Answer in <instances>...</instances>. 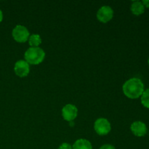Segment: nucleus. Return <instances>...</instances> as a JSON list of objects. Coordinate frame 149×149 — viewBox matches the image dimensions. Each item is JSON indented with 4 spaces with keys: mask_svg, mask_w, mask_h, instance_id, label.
<instances>
[{
    "mask_svg": "<svg viewBox=\"0 0 149 149\" xmlns=\"http://www.w3.org/2000/svg\"><path fill=\"white\" fill-rule=\"evenodd\" d=\"M122 90L125 95L130 99H137L141 97L144 92V84L139 78H131L125 82Z\"/></svg>",
    "mask_w": 149,
    "mask_h": 149,
    "instance_id": "1",
    "label": "nucleus"
},
{
    "mask_svg": "<svg viewBox=\"0 0 149 149\" xmlns=\"http://www.w3.org/2000/svg\"><path fill=\"white\" fill-rule=\"evenodd\" d=\"M25 61L29 64L39 65L45 58V52L40 47H29L25 52Z\"/></svg>",
    "mask_w": 149,
    "mask_h": 149,
    "instance_id": "2",
    "label": "nucleus"
},
{
    "mask_svg": "<svg viewBox=\"0 0 149 149\" xmlns=\"http://www.w3.org/2000/svg\"><path fill=\"white\" fill-rule=\"evenodd\" d=\"M13 39L19 43H24L29 40L30 33L27 28L22 25H17L12 31Z\"/></svg>",
    "mask_w": 149,
    "mask_h": 149,
    "instance_id": "3",
    "label": "nucleus"
},
{
    "mask_svg": "<svg viewBox=\"0 0 149 149\" xmlns=\"http://www.w3.org/2000/svg\"><path fill=\"white\" fill-rule=\"evenodd\" d=\"M94 129L97 135H106L111 132V125L107 119L99 118L95 122Z\"/></svg>",
    "mask_w": 149,
    "mask_h": 149,
    "instance_id": "4",
    "label": "nucleus"
},
{
    "mask_svg": "<svg viewBox=\"0 0 149 149\" xmlns=\"http://www.w3.org/2000/svg\"><path fill=\"white\" fill-rule=\"evenodd\" d=\"M96 16L99 21L106 23L113 18V10L110 6L104 5L97 10Z\"/></svg>",
    "mask_w": 149,
    "mask_h": 149,
    "instance_id": "5",
    "label": "nucleus"
},
{
    "mask_svg": "<svg viewBox=\"0 0 149 149\" xmlns=\"http://www.w3.org/2000/svg\"><path fill=\"white\" fill-rule=\"evenodd\" d=\"M15 74L19 77H26L30 72V65L23 60H20L15 63Z\"/></svg>",
    "mask_w": 149,
    "mask_h": 149,
    "instance_id": "6",
    "label": "nucleus"
},
{
    "mask_svg": "<svg viewBox=\"0 0 149 149\" xmlns=\"http://www.w3.org/2000/svg\"><path fill=\"white\" fill-rule=\"evenodd\" d=\"M77 114L78 109L73 104H66L62 109L63 118L67 122H72L77 118Z\"/></svg>",
    "mask_w": 149,
    "mask_h": 149,
    "instance_id": "7",
    "label": "nucleus"
},
{
    "mask_svg": "<svg viewBox=\"0 0 149 149\" xmlns=\"http://www.w3.org/2000/svg\"><path fill=\"white\" fill-rule=\"evenodd\" d=\"M130 130L132 133L137 137L145 136L148 132L147 126L144 122L141 121H135L131 125Z\"/></svg>",
    "mask_w": 149,
    "mask_h": 149,
    "instance_id": "8",
    "label": "nucleus"
},
{
    "mask_svg": "<svg viewBox=\"0 0 149 149\" xmlns=\"http://www.w3.org/2000/svg\"><path fill=\"white\" fill-rule=\"evenodd\" d=\"M130 10L132 14L135 15H140L145 12V7L142 1H134L131 4Z\"/></svg>",
    "mask_w": 149,
    "mask_h": 149,
    "instance_id": "9",
    "label": "nucleus"
},
{
    "mask_svg": "<svg viewBox=\"0 0 149 149\" xmlns=\"http://www.w3.org/2000/svg\"><path fill=\"white\" fill-rule=\"evenodd\" d=\"M73 149H93L92 143L88 140L78 139L74 142V145L72 146Z\"/></svg>",
    "mask_w": 149,
    "mask_h": 149,
    "instance_id": "10",
    "label": "nucleus"
},
{
    "mask_svg": "<svg viewBox=\"0 0 149 149\" xmlns=\"http://www.w3.org/2000/svg\"><path fill=\"white\" fill-rule=\"evenodd\" d=\"M42 38L37 33L30 35L29 38V44L31 47H38L42 44Z\"/></svg>",
    "mask_w": 149,
    "mask_h": 149,
    "instance_id": "11",
    "label": "nucleus"
},
{
    "mask_svg": "<svg viewBox=\"0 0 149 149\" xmlns=\"http://www.w3.org/2000/svg\"><path fill=\"white\" fill-rule=\"evenodd\" d=\"M141 103L146 109H149V88L144 90L141 95Z\"/></svg>",
    "mask_w": 149,
    "mask_h": 149,
    "instance_id": "12",
    "label": "nucleus"
},
{
    "mask_svg": "<svg viewBox=\"0 0 149 149\" xmlns=\"http://www.w3.org/2000/svg\"><path fill=\"white\" fill-rule=\"evenodd\" d=\"M58 149H73V148L71 144L68 143H62L59 147H58Z\"/></svg>",
    "mask_w": 149,
    "mask_h": 149,
    "instance_id": "13",
    "label": "nucleus"
},
{
    "mask_svg": "<svg viewBox=\"0 0 149 149\" xmlns=\"http://www.w3.org/2000/svg\"><path fill=\"white\" fill-rule=\"evenodd\" d=\"M100 149H116L115 147L111 144H104L100 147Z\"/></svg>",
    "mask_w": 149,
    "mask_h": 149,
    "instance_id": "14",
    "label": "nucleus"
},
{
    "mask_svg": "<svg viewBox=\"0 0 149 149\" xmlns=\"http://www.w3.org/2000/svg\"><path fill=\"white\" fill-rule=\"evenodd\" d=\"M142 3L143 4L144 7L149 8V0H143V1H142Z\"/></svg>",
    "mask_w": 149,
    "mask_h": 149,
    "instance_id": "15",
    "label": "nucleus"
},
{
    "mask_svg": "<svg viewBox=\"0 0 149 149\" xmlns=\"http://www.w3.org/2000/svg\"><path fill=\"white\" fill-rule=\"evenodd\" d=\"M2 20H3V13L1 10V9H0V23L2 21Z\"/></svg>",
    "mask_w": 149,
    "mask_h": 149,
    "instance_id": "16",
    "label": "nucleus"
},
{
    "mask_svg": "<svg viewBox=\"0 0 149 149\" xmlns=\"http://www.w3.org/2000/svg\"><path fill=\"white\" fill-rule=\"evenodd\" d=\"M148 65H149V58H148Z\"/></svg>",
    "mask_w": 149,
    "mask_h": 149,
    "instance_id": "17",
    "label": "nucleus"
}]
</instances>
